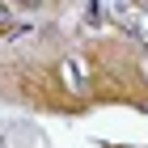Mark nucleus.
Instances as JSON below:
<instances>
[{
	"label": "nucleus",
	"mask_w": 148,
	"mask_h": 148,
	"mask_svg": "<svg viewBox=\"0 0 148 148\" xmlns=\"http://www.w3.org/2000/svg\"><path fill=\"white\" fill-rule=\"evenodd\" d=\"M0 21H9V4H0Z\"/></svg>",
	"instance_id": "nucleus-1"
}]
</instances>
